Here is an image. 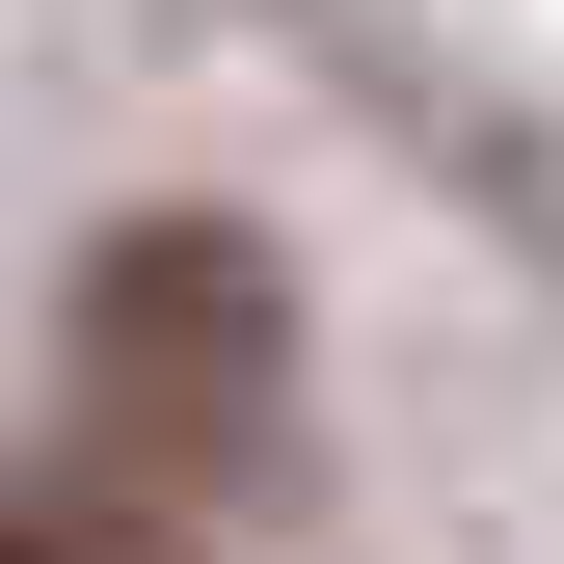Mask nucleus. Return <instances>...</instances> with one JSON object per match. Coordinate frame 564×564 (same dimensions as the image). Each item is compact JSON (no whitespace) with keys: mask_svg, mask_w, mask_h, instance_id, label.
<instances>
[{"mask_svg":"<svg viewBox=\"0 0 564 564\" xmlns=\"http://www.w3.org/2000/svg\"><path fill=\"white\" fill-rule=\"evenodd\" d=\"M0 564H188V511L108 484V457H54V484H0Z\"/></svg>","mask_w":564,"mask_h":564,"instance_id":"f03ea898","label":"nucleus"},{"mask_svg":"<svg viewBox=\"0 0 564 564\" xmlns=\"http://www.w3.org/2000/svg\"><path fill=\"white\" fill-rule=\"evenodd\" d=\"M269 431H296V296H269V242L242 216H134L82 269V431L54 457L216 511V484H269Z\"/></svg>","mask_w":564,"mask_h":564,"instance_id":"f257e3e1","label":"nucleus"}]
</instances>
